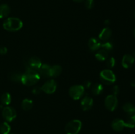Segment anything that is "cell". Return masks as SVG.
Returning a JSON list of instances; mask_svg holds the SVG:
<instances>
[{
  "label": "cell",
  "mask_w": 135,
  "mask_h": 134,
  "mask_svg": "<svg viewBox=\"0 0 135 134\" xmlns=\"http://www.w3.org/2000/svg\"><path fill=\"white\" fill-rule=\"evenodd\" d=\"M26 71L22 74L21 83L26 86H32L34 85L39 81L40 78L39 73L36 70L32 69L28 66V64H25Z\"/></svg>",
  "instance_id": "6da1fadb"
},
{
  "label": "cell",
  "mask_w": 135,
  "mask_h": 134,
  "mask_svg": "<svg viewBox=\"0 0 135 134\" xmlns=\"http://www.w3.org/2000/svg\"><path fill=\"white\" fill-rule=\"evenodd\" d=\"M23 26V22L17 17H9L3 22L4 29L9 32H16L21 30Z\"/></svg>",
  "instance_id": "7a4b0ae2"
},
{
  "label": "cell",
  "mask_w": 135,
  "mask_h": 134,
  "mask_svg": "<svg viewBox=\"0 0 135 134\" xmlns=\"http://www.w3.org/2000/svg\"><path fill=\"white\" fill-rule=\"evenodd\" d=\"M100 80L105 85L113 84L116 81V76L110 69H104L100 74Z\"/></svg>",
  "instance_id": "3957f363"
},
{
  "label": "cell",
  "mask_w": 135,
  "mask_h": 134,
  "mask_svg": "<svg viewBox=\"0 0 135 134\" xmlns=\"http://www.w3.org/2000/svg\"><path fill=\"white\" fill-rule=\"evenodd\" d=\"M81 128V121L79 120H73L67 123L65 130L67 134H78Z\"/></svg>",
  "instance_id": "277c9868"
},
{
  "label": "cell",
  "mask_w": 135,
  "mask_h": 134,
  "mask_svg": "<svg viewBox=\"0 0 135 134\" xmlns=\"http://www.w3.org/2000/svg\"><path fill=\"white\" fill-rule=\"evenodd\" d=\"M70 97L74 100H79L84 94V88L82 85H75L71 86L69 90Z\"/></svg>",
  "instance_id": "5b68a950"
},
{
  "label": "cell",
  "mask_w": 135,
  "mask_h": 134,
  "mask_svg": "<svg viewBox=\"0 0 135 134\" xmlns=\"http://www.w3.org/2000/svg\"><path fill=\"white\" fill-rule=\"evenodd\" d=\"M2 116L7 122H11L17 117V112L11 106H5L3 109Z\"/></svg>",
  "instance_id": "8992f818"
},
{
  "label": "cell",
  "mask_w": 135,
  "mask_h": 134,
  "mask_svg": "<svg viewBox=\"0 0 135 134\" xmlns=\"http://www.w3.org/2000/svg\"><path fill=\"white\" fill-rule=\"evenodd\" d=\"M118 105V100L115 95H109L105 99V106L109 111H114Z\"/></svg>",
  "instance_id": "52a82bcc"
},
{
  "label": "cell",
  "mask_w": 135,
  "mask_h": 134,
  "mask_svg": "<svg viewBox=\"0 0 135 134\" xmlns=\"http://www.w3.org/2000/svg\"><path fill=\"white\" fill-rule=\"evenodd\" d=\"M42 91L47 94H52L57 89V83L54 80H49L46 81L41 87Z\"/></svg>",
  "instance_id": "ba28073f"
},
{
  "label": "cell",
  "mask_w": 135,
  "mask_h": 134,
  "mask_svg": "<svg viewBox=\"0 0 135 134\" xmlns=\"http://www.w3.org/2000/svg\"><path fill=\"white\" fill-rule=\"evenodd\" d=\"M93 103L94 101L92 97H89V96H85L82 99L81 102H80V106L84 111H86V110L91 109V108L93 106Z\"/></svg>",
  "instance_id": "9c48e42d"
},
{
  "label": "cell",
  "mask_w": 135,
  "mask_h": 134,
  "mask_svg": "<svg viewBox=\"0 0 135 134\" xmlns=\"http://www.w3.org/2000/svg\"><path fill=\"white\" fill-rule=\"evenodd\" d=\"M28 64L31 68L38 70L42 65V60L38 56H32L28 61Z\"/></svg>",
  "instance_id": "30bf717a"
},
{
  "label": "cell",
  "mask_w": 135,
  "mask_h": 134,
  "mask_svg": "<svg viewBox=\"0 0 135 134\" xmlns=\"http://www.w3.org/2000/svg\"><path fill=\"white\" fill-rule=\"evenodd\" d=\"M135 59L133 57L132 55H129V54H127L123 56L122 59V61H121V64H122L123 67L125 68H129L134 63Z\"/></svg>",
  "instance_id": "8fae6325"
},
{
  "label": "cell",
  "mask_w": 135,
  "mask_h": 134,
  "mask_svg": "<svg viewBox=\"0 0 135 134\" xmlns=\"http://www.w3.org/2000/svg\"><path fill=\"white\" fill-rule=\"evenodd\" d=\"M112 127L116 131H121L125 127V121L120 118H116L112 122Z\"/></svg>",
  "instance_id": "7c38bea8"
},
{
  "label": "cell",
  "mask_w": 135,
  "mask_h": 134,
  "mask_svg": "<svg viewBox=\"0 0 135 134\" xmlns=\"http://www.w3.org/2000/svg\"><path fill=\"white\" fill-rule=\"evenodd\" d=\"M101 42L96 38H91L88 41V47L91 51H98L101 47Z\"/></svg>",
  "instance_id": "4fadbf2b"
},
{
  "label": "cell",
  "mask_w": 135,
  "mask_h": 134,
  "mask_svg": "<svg viewBox=\"0 0 135 134\" xmlns=\"http://www.w3.org/2000/svg\"><path fill=\"white\" fill-rule=\"evenodd\" d=\"M112 30L109 28L105 27L102 30L100 33L99 34V39L100 40L105 42V41L109 40V38L112 36Z\"/></svg>",
  "instance_id": "5bb4252c"
},
{
  "label": "cell",
  "mask_w": 135,
  "mask_h": 134,
  "mask_svg": "<svg viewBox=\"0 0 135 134\" xmlns=\"http://www.w3.org/2000/svg\"><path fill=\"white\" fill-rule=\"evenodd\" d=\"M50 70L51 66L50 65L47 64H42L40 68L38 70V72L40 76L44 78H49L50 77Z\"/></svg>",
  "instance_id": "9a60e30c"
},
{
  "label": "cell",
  "mask_w": 135,
  "mask_h": 134,
  "mask_svg": "<svg viewBox=\"0 0 135 134\" xmlns=\"http://www.w3.org/2000/svg\"><path fill=\"white\" fill-rule=\"evenodd\" d=\"M108 55L109 53L107 51L101 49L98 50L97 52H96L95 56H96V59L99 61H104V60H107V59L108 58Z\"/></svg>",
  "instance_id": "2e32d148"
},
{
  "label": "cell",
  "mask_w": 135,
  "mask_h": 134,
  "mask_svg": "<svg viewBox=\"0 0 135 134\" xmlns=\"http://www.w3.org/2000/svg\"><path fill=\"white\" fill-rule=\"evenodd\" d=\"M10 7L7 4L0 5V18H3L7 17L10 13Z\"/></svg>",
  "instance_id": "e0dca14e"
},
{
  "label": "cell",
  "mask_w": 135,
  "mask_h": 134,
  "mask_svg": "<svg viewBox=\"0 0 135 134\" xmlns=\"http://www.w3.org/2000/svg\"><path fill=\"white\" fill-rule=\"evenodd\" d=\"M63 69L60 65H54L50 70V77H57L61 74Z\"/></svg>",
  "instance_id": "ac0fdd59"
},
{
  "label": "cell",
  "mask_w": 135,
  "mask_h": 134,
  "mask_svg": "<svg viewBox=\"0 0 135 134\" xmlns=\"http://www.w3.org/2000/svg\"><path fill=\"white\" fill-rule=\"evenodd\" d=\"M123 109L129 115L135 114V106L131 102H127L123 106Z\"/></svg>",
  "instance_id": "d6986e66"
},
{
  "label": "cell",
  "mask_w": 135,
  "mask_h": 134,
  "mask_svg": "<svg viewBox=\"0 0 135 134\" xmlns=\"http://www.w3.org/2000/svg\"><path fill=\"white\" fill-rule=\"evenodd\" d=\"M104 91V87L102 84L100 83H96L94 84L92 87V92L95 95H100Z\"/></svg>",
  "instance_id": "ffe728a7"
},
{
  "label": "cell",
  "mask_w": 135,
  "mask_h": 134,
  "mask_svg": "<svg viewBox=\"0 0 135 134\" xmlns=\"http://www.w3.org/2000/svg\"><path fill=\"white\" fill-rule=\"evenodd\" d=\"M33 101L31 99L26 98L22 101L21 103V107L24 110H30L33 107Z\"/></svg>",
  "instance_id": "44dd1931"
},
{
  "label": "cell",
  "mask_w": 135,
  "mask_h": 134,
  "mask_svg": "<svg viewBox=\"0 0 135 134\" xmlns=\"http://www.w3.org/2000/svg\"><path fill=\"white\" fill-rule=\"evenodd\" d=\"M22 74L18 72H13L9 74V78L12 81L14 82H21V78H22Z\"/></svg>",
  "instance_id": "7402d4cb"
},
{
  "label": "cell",
  "mask_w": 135,
  "mask_h": 134,
  "mask_svg": "<svg viewBox=\"0 0 135 134\" xmlns=\"http://www.w3.org/2000/svg\"><path fill=\"white\" fill-rule=\"evenodd\" d=\"M125 127L129 128H134L135 127V114L129 115V117L125 121Z\"/></svg>",
  "instance_id": "603a6c76"
},
{
  "label": "cell",
  "mask_w": 135,
  "mask_h": 134,
  "mask_svg": "<svg viewBox=\"0 0 135 134\" xmlns=\"http://www.w3.org/2000/svg\"><path fill=\"white\" fill-rule=\"evenodd\" d=\"M11 131V126L7 122H3L0 124V133L9 134Z\"/></svg>",
  "instance_id": "cb8c5ba5"
},
{
  "label": "cell",
  "mask_w": 135,
  "mask_h": 134,
  "mask_svg": "<svg viewBox=\"0 0 135 134\" xmlns=\"http://www.w3.org/2000/svg\"><path fill=\"white\" fill-rule=\"evenodd\" d=\"M1 102L3 105H9L11 102V96L10 93H4L1 96Z\"/></svg>",
  "instance_id": "d4e9b609"
},
{
  "label": "cell",
  "mask_w": 135,
  "mask_h": 134,
  "mask_svg": "<svg viewBox=\"0 0 135 134\" xmlns=\"http://www.w3.org/2000/svg\"><path fill=\"white\" fill-rule=\"evenodd\" d=\"M101 48L105 50L108 52L111 51L113 48V43L112 41L107 40L101 43Z\"/></svg>",
  "instance_id": "484cf974"
},
{
  "label": "cell",
  "mask_w": 135,
  "mask_h": 134,
  "mask_svg": "<svg viewBox=\"0 0 135 134\" xmlns=\"http://www.w3.org/2000/svg\"><path fill=\"white\" fill-rule=\"evenodd\" d=\"M106 65L108 68H112L115 65V59L113 57H109L107 59Z\"/></svg>",
  "instance_id": "4316f807"
},
{
  "label": "cell",
  "mask_w": 135,
  "mask_h": 134,
  "mask_svg": "<svg viewBox=\"0 0 135 134\" xmlns=\"http://www.w3.org/2000/svg\"><path fill=\"white\" fill-rule=\"evenodd\" d=\"M84 5L86 8L88 9H92L94 6V0H84Z\"/></svg>",
  "instance_id": "83f0119b"
},
{
  "label": "cell",
  "mask_w": 135,
  "mask_h": 134,
  "mask_svg": "<svg viewBox=\"0 0 135 134\" xmlns=\"http://www.w3.org/2000/svg\"><path fill=\"white\" fill-rule=\"evenodd\" d=\"M32 91L33 94L34 95H38L40 93V92L42 91V88L40 87L39 86H36V87H34L32 89Z\"/></svg>",
  "instance_id": "f1b7e54d"
},
{
  "label": "cell",
  "mask_w": 135,
  "mask_h": 134,
  "mask_svg": "<svg viewBox=\"0 0 135 134\" xmlns=\"http://www.w3.org/2000/svg\"><path fill=\"white\" fill-rule=\"evenodd\" d=\"M119 91L120 89L118 85H115L112 88V93H113V95H115L117 96L119 94Z\"/></svg>",
  "instance_id": "f546056e"
},
{
  "label": "cell",
  "mask_w": 135,
  "mask_h": 134,
  "mask_svg": "<svg viewBox=\"0 0 135 134\" xmlns=\"http://www.w3.org/2000/svg\"><path fill=\"white\" fill-rule=\"evenodd\" d=\"M7 53V48L5 46L0 47V55H5Z\"/></svg>",
  "instance_id": "4dcf8cb0"
},
{
  "label": "cell",
  "mask_w": 135,
  "mask_h": 134,
  "mask_svg": "<svg viewBox=\"0 0 135 134\" xmlns=\"http://www.w3.org/2000/svg\"><path fill=\"white\" fill-rule=\"evenodd\" d=\"M91 85H92V83H91L90 81H88V80H87V81H84L82 85L84 87V89H88V88L90 87Z\"/></svg>",
  "instance_id": "1f68e13d"
},
{
  "label": "cell",
  "mask_w": 135,
  "mask_h": 134,
  "mask_svg": "<svg viewBox=\"0 0 135 134\" xmlns=\"http://www.w3.org/2000/svg\"><path fill=\"white\" fill-rule=\"evenodd\" d=\"M131 86L135 87V80H133V81H131Z\"/></svg>",
  "instance_id": "d6a6232c"
},
{
  "label": "cell",
  "mask_w": 135,
  "mask_h": 134,
  "mask_svg": "<svg viewBox=\"0 0 135 134\" xmlns=\"http://www.w3.org/2000/svg\"><path fill=\"white\" fill-rule=\"evenodd\" d=\"M104 23H105L106 25H109V24H110V21H109V20H106L104 22Z\"/></svg>",
  "instance_id": "836d02e7"
},
{
  "label": "cell",
  "mask_w": 135,
  "mask_h": 134,
  "mask_svg": "<svg viewBox=\"0 0 135 134\" xmlns=\"http://www.w3.org/2000/svg\"><path fill=\"white\" fill-rule=\"evenodd\" d=\"M73 1H75V2H76V3H82V2H83L84 0H73Z\"/></svg>",
  "instance_id": "e575fe53"
},
{
  "label": "cell",
  "mask_w": 135,
  "mask_h": 134,
  "mask_svg": "<svg viewBox=\"0 0 135 134\" xmlns=\"http://www.w3.org/2000/svg\"><path fill=\"white\" fill-rule=\"evenodd\" d=\"M133 55V57H134V59H135V51H134V52H133V55Z\"/></svg>",
  "instance_id": "d590c367"
},
{
  "label": "cell",
  "mask_w": 135,
  "mask_h": 134,
  "mask_svg": "<svg viewBox=\"0 0 135 134\" xmlns=\"http://www.w3.org/2000/svg\"><path fill=\"white\" fill-rule=\"evenodd\" d=\"M134 37H135V29H134Z\"/></svg>",
  "instance_id": "8d00e7d4"
},
{
  "label": "cell",
  "mask_w": 135,
  "mask_h": 134,
  "mask_svg": "<svg viewBox=\"0 0 135 134\" xmlns=\"http://www.w3.org/2000/svg\"><path fill=\"white\" fill-rule=\"evenodd\" d=\"M134 17H135V12H134Z\"/></svg>",
  "instance_id": "74e56055"
},
{
  "label": "cell",
  "mask_w": 135,
  "mask_h": 134,
  "mask_svg": "<svg viewBox=\"0 0 135 134\" xmlns=\"http://www.w3.org/2000/svg\"><path fill=\"white\" fill-rule=\"evenodd\" d=\"M9 134H10V133H9ZM11 134H13V133H11Z\"/></svg>",
  "instance_id": "f35d334b"
}]
</instances>
